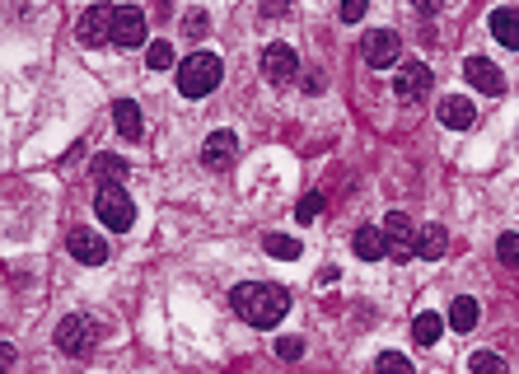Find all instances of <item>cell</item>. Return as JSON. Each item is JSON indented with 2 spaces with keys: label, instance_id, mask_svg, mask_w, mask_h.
I'll use <instances>...</instances> for the list:
<instances>
[{
  "label": "cell",
  "instance_id": "obj_29",
  "mask_svg": "<svg viewBox=\"0 0 519 374\" xmlns=\"http://www.w3.org/2000/svg\"><path fill=\"white\" fill-rule=\"evenodd\" d=\"M365 10H370V0H342V24H361V19H365Z\"/></svg>",
  "mask_w": 519,
  "mask_h": 374
},
{
  "label": "cell",
  "instance_id": "obj_6",
  "mask_svg": "<svg viewBox=\"0 0 519 374\" xmlns=\"http://www.w3.org/2000/svg\"><path fill=\"white\" fill-rule=\"evenodd\" d=\"M430 85H435V75H430L426 61H407V66L393 75V94H398L403 103H421L430 94Z\"/></svg>",
  "mask_w": 519,
  "mask_h": 374
},
{
  "label": "cell",
  "instance_id": "obj_23",
  "mask_svg": "<svg viewBox=\"0 0 519 374\" xmlns=\"http://www.w3.org/2000/svg\"><path fill=\"white\" fill-rule=\"evenodd\" d=\"M375 374H417V365H412V361L403 356V351H379Z\"/></svg>",
  "mask_w": 519,
  "mask_h": 374
},
{
  "label": "cell",
  "instance_id": "obj_3",
  "mask_svg": "<svg viewBox=\"0 0 519 374\" xmlns=\"http://www.w3.org/2000/svg\"><path fill=\"white\" fill-rule=\"evenodd\" d=\"M94 216H98L103 225H108L113 234H127L132 225H136V206H132V197L113 183V187H98V197H94Z\"/></svg>",
  "mask_w": 519,
  "mask_h": 374
},
{
  "label": "cell",
  "instance_id": "obj_7",
  "mask_svg": "<svg viewBox=\"0 0 519 374\" xmlns=\"http://www.w3.org/2000/svg\"><path fill=\"white\" fill-rule=\"evenodd\" d=\"M66 248H71V258L75 262H85V267H98V262H108V239L85 230V225H75V230L66 234Z\"/></svg>",
  "mask_w": 519,
  "mask_h": 374
},
{
  "label": "cell",
  "instance_id": "obj_33",
  "mask_svg": "<svg viewBox=\"0 0 519 374\" xmlns=\"http://www.w3.org/2000/svg\"><path fill=\"white\" fill-rule=\"evenodd\" d=\"M412 5H417L421 14H435V10H440V0H412Z\"/></svg>",
  "mask_w": 519,
  "mask_h": 374
},
{
  "label": "cell",
  "instance_id": "obj_27",
  "mask_svg": "<svg viewBox=\"0 0 519 374\" xmlns=\"http://www.w3.org/2000/svg\"><path fill=\"white\" fill-rule=\"evenodd\" d=\"M496 258H501L506 267H519V234H501V239H496Z\"/></svg>",
  "mask_w": 519,
  "mask_h": 374
},
{
  "label": "cell",
  "instance_id": "obj_25",
  "mask_svg": "<svg viewBox=\"0 0 519 374\" xmlns=\"http://www.w3.org/2000/svg\"><path fill=\"white\" fill-rule=\"evenodd\" d=\"M319 211H323V197H319V192H304L300 206H295V225H314Z\"/></svg>",
  "mask_w": 519,
  "mask_h": 374
},
{
  "label": "cell",
  "instance_id": "obj_28",
  "mask_svg": "<svg viewBox=\"0 0 519 374\" xmlns=\"http://www.w3.org/2000/svg\"><path fill=\"white\" fill-rule=\"evenodd\" d=\"M277 356L281 361H300L304 356V337H277Z\"/></svg>",
  "mask_w": 519,
  "mask_h": 374
},
{
  "label": "cell",
  "instance_id": "obj_26",
  "mask_svg": "<svg viewBox=\"0 0 519 374\" xmlns=\"http://www.w3.org/2000/svg\"><path fill=\"white\" fill-rule=\"evenodd\" d=\"M145 61H150V71H169L174 66V43H150V52H145Z\"/></svg>",
  "mask_w": 519,
  "mask_h": 374
},
{
  "label": "cell",
  "instance_id": "obj_8",
  "mask_svg": "<svg viewBox=\"0 0 519 374\" xmlns=\"http://www.w3.org/2000/svg\"><path fill=\"white\" fill-rule=\"evenodd\" d=\"M113 43L117 47H140L145 43V10L113 5Z\"/></svg>",
  "mask_w": 519,
  "mask_h": 374
},
{
  "label": "cell",
  "instance_id": "obj_15",
  "mask_svg": "<svg viewBox=\"0 0 519 374\" xmlns=\"http://www.w3.org/2000/svg\"><path fill=\"white\" fill-rule=\"evenodd\" d=\"M113 122H117V132L127 136V140H140V136H145L140 103H132V98H117V103H113Z\"/></svg>",
  "mask_w": 519,
  "mask_h": 374
},
{
  "label": "cell",
  "instance_id": "obj_1",
  "mask_svg": "<svg viewBox=\"0 0 519 374\" xmlns=\"http://www.w3.org/2000/svg\"><path fill=\"white\" fill-rule=\"evenodd\" d=\"M230 304H234V314L243 323H253V327H277L290 314L285 285H272V281H243V285H234Z\"/></svg>",
  "mask_w": 519,
  "mask_h": 374
},
{
  "label": "cell",
  "instance_id": "obj_31",
  "mask_svg": "<svg viewBox=\"0 0 519 374\" xmlns=\"http://www.w3.org/2000/svg\"><path fill=\"white\" fill-rule=\"evenodd\" d=\"M10 365H14V346H10V342H0V374H5Z\"/></svg>",
  "mask_w": 519,
  "mask_h": 374
},
{
  "label": "cell",
  "instance_id": "obj_24",
  "mask_svg": "<svg viewBox=\"0 0 519 374\" xmlns=\"http://www.w3.org/2000/svg\"><path fill=\"white\" fill-rule=\"evenodd\" d=\"M472 374H510L506 370V356H496V351H477V356L468 361Z\"/></svg>",
  "mask_w": 519,
  "mask_h": 374
},
{
  "label": "cell",
  "instance_id": "obj_11",
  "mask_svg": "<svg viewBox=\"0 0 519 374\" xmlns=\"http://www.w3.org/2000/svg\"><path fill=\"white\" fill-rule=\"evenodd\" d=\"M234 159H239V136L234 132H211V136H206V145H201V164H206V169L225 174Z\"/></svg>",
  "mask_w": 519,
  "mask_h": 374
},
{
  "label": "cell",
  "instance_id": "obj_17",
  "mask_svg": "<svg viewBox=\"0 0 519 374\" xmlns=\"http://www.w3.org/2000/svg\"><path fill=\"white\" fill-rule=\"evenodd\" d=\"M435 117H440L445 127H454V132H468L477 113H472V103H468V98L454 94V98H445V103H440V113H435Z\"/></svg>",
  "mask_w": 519,
  "mask_h": 374
},
{
  "label": "cell",
  "instance_id": "obj_9",
  "mask_svg": "<svg viewBox=\"0 0 519 374\" xmlns=\"http://www.w3.org/2000/svg\"><path fill=\"white\" fill-rule=\"evenodd\" d=\"M75 38L85 47L108 43V38H113V5H89L85 14H80V24H75Z\"/></svg>",
  "mask_w": 519,
  "mask_h": 374
},
{
  "label": "cell",
  "instance_id": "obj_30",
  "mask_svg": "<svg viewBox=\"0 0 519 374\" xmlns=\"http://www.w3.org/2000/svg\"><path fill=\"white\" fill-rule=\"evenodd\" d=\"M183 33H188V38H201V33H206V14H201V10H192L188 19H183Z\"/></svg>",
  "mask_w": 519,
  "mask_h": 374
},
{
  "label": "cell",
  "instance_id": "obj_16",
  "mask_svg": "<svg viewBox=\"0 0 519 374\" xmlns=\"http://www.w3.org/2000/svg\"><path fill=\"white\" fill-rule=\"evenodd\" d=\"M491 38L501 47L519 52V10H491Z\"/></svg>",
  "mask_w": 519,
  "mask_h": 374
},
{
  "label": "cell",
  "instance_id": "obj_2",
  "mask_svg": "<svg viewBox=\"0 0 519 374\" xmlns=\"http://www.w3.org/2000/svg\"><path fill=\"white\" fill-rule=\"evenodd\" d=\"M220 75H225V66H220L216 52H192L178 66V94L183 98H206L211 89H220Z\"/></svg>",
  "mask_w": 519,
  "mask_h": 374
},
{
  "label": "cell",
  "instance_id": "obj_18",
  "mask_svg": "<svg viewBox=\"0 0 519 374\" xmlns=\"http://www.w3.org/2000/svg\"><path fill=\"white\" fill-rule=\"evenodd\" d=\"M351 248H356V258L361 262H379L384 253H388V243H384V230H356V239H351Z\"/></svg>",
  "mask_w": 519,
  "mask_h": 374
},
{
  "label": "cell",
  "instance_id": "obj_5",
  "mask_svg": "<svg viewBox=\"0 0 519 374\" xmlns=\"http://www.w3.org/2000/svg\"><path fill=\"white\" fill-rule=\"evenodd\" d=\"M262 75L272 80V85H290V80L300 75V56L290 43H267L262 47Z\"/></svg>",
  "mask_w": 519,
  "mask_h": 374
},
{
  "label": "cell",
  "instance_id": "obj_20",
  "mask_svg": "<svg viewBox=\"0 0 519 374\" xmlns=\"http://www.w3.org/2000/svg\"><path fill=\"white\" fill-rule=\"evenodd\" d=\"M412 337H417L421 346H435V342L445 337V319H440V314H430V309H426V314H417V319H412Z\"/></svg>",
  "mask_w": 519,
  "mask_h": 374
},
{
  "label": "cell",
  "instance_id": "obj_4",
  "mask_svg": "<svg viewBox=\"0 0 519 374\" xmlns=\"http://www.w3.org/2000/svg\"><path fill=\"white\" fill-rule=\"evenodd\" d=\"M379 230H384V243H388V258L407 262V258H412V248H417V225H412L403 211H388Z\"/></svg>",
  "mask_w": 519,
  "mask_h": 374
},
{
  "label": "cell",
  "instance_id": "obj_13",
  "mask_svg": "<svg viewBox=\"0 0 519 374\" xmlns=\"http://www.w3.org/2000/svg\"><path fill=\"white\" fill-rule=\"evenodd\" d=\"M56 346L66 351V356H89V323L71 314V319H61L56 323Z\"/></svg>",
  "mask_w": 519,
  "mask_h": 374
},
{
  "label": "cell",
  "instance_id": "obj_10",
  "mask_svg": "<svg viewBox=\"0 0 519 374\" xmlns=\"http://www.w3.org/2000/svg\"><path fill=\"white\" fill-rule=\"evenodd\" d=\"M361 52H365V61L370 66H398V56H403V38L393 33V29H375L361 43Z\"/></svg>",
  "mask_w": 519,
  "mask_h": 374
},
{
  "label": "cell",
  "instance_id": "obj_12",
  "mask_svg": "<svg viewBox=\"0 0 519 374\" xmlns=\"http://www.w3.org/2000/svg\"><path fill=\"white\" fill-rule=\"evenodd\" d=\"M464 75H468V85H472V89H482V94H491V98H496V94H506V75L496 71L487 56H468V61H464Z\"/></svg>",
  "mask_w": 519,
  "mask_h": 374
},
{
  "label": "cell",
  "instance_id": "obj_22",
  "mask_svg": "<svg viewBox=\"0 0 519 374\" xmlns=\"http://www.w3.org/2000/svg\"><path fill=\"white\" fill-rule=\"evenodd\" d=\"M94 174L103 178V187H113V183L127 178V159H117V155H98V159H94Z\"/></svg>",
  "mask_w": 519,
  "mask_h": 374
},
{
  "label": "cell",
  "instance_id": "obj_19",
  "mask_svg": "<svg viewBox=\"0 0 519 374\" xmlns=\"http://www.w3.org/2000/svg\"><path fill=\"white\" fill-rule=\"evenodd\" d=\"M477 314H482V309H477V300L472 295H459L449 304V327L454 332H472L477 327Z\"/></svg>",
  "mask_w": 519,
  "mask_h": 374
},
{
  "label": "cell",
  "instance_id": "obj_32",
  "mask_svg": "<svg viewBox=\"0 0 519 374\" xmlns=\"http://www.w3.org/2000/svg\"><path fill=\"white\" fill-rule=\"evenodd\" d=\"M304 89H309V94H323V75L309 71V75H304Z\"/></svg>",
  "mask_w": 519,
  "mask_h": 374
},
{
  "label": "cell",
  "instance_id": "obj_14",
  "mask_svg": "<svg viewBox=\"0 0 519 374\" xmlns=\"http://www.w3.org/2000/svg\"><path fill=\"white\" fill-rule=\"evenodd\" d=\"M445 248H449L445 225H421V230H417V248H412V258L435 262V258H445Z\"/></svg>",
  "mask_w": 519,
  "mask_h": 374
},
{
  "label": "cell",
  "instance_id": "obj_21",
  "mask_svg": "<svg viewBox=\"0 0 519 374\" xmlns=\"http://www.w3.org/2000/svg\"><path fill=\"white\" fill-rule=\"evenodd\" d=\"M262 248H267L272 258H281V262H295V258L304 253V243H300L295 234H267V239H262Z\"/></svg>",
  "mask_w": 519,
  "mask_h": 374
}]
</instances>
